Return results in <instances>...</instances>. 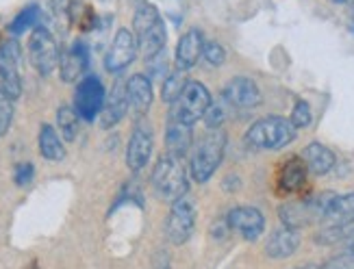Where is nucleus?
Returning a JSON list of instances; mask_svg holds the SVG:
<instances>
[{
  "label": "nucleus",
  "instance_id": "nucleus-6",
  "mask_svg": "<svg viewBox=\"0 0 354 269\" xmlns=\"http://www.w3.org/2000/svg\"><path fill=\"white\" fill-rule=\"evenodd\" d=\"M104 100H106L104 85L100 83L98 76L81 78L79 85H76V93H74V111L79 113L81 120L94 122L96 118H100Z\"/></svg>",
  "mask_w": 354,
  "mask_h": 269
},
{
  "label": "nucleus",
  "instance_id": "nucleus-23",
  "mask_svg": "<svg viewBox=\"0 0 354 269\" xmlns=\"http://www.w3.org/2000/svg\"><path fill=\"white\" fill-rule=\"evenodd\" d=\"M279 215H281V221L285 224V228H294V230L309 226L315 217V213L311 211L309 204H300V202L283 204V207L279 209Z\"/></svg>",
  "mask_w": 354,
  "mask_h": 269
},
{
  "label": "nucleus",
  "instance_id": "nucleus-31",
  "mask_svg": "<svg viewBox=\"0 0 354 269\" xmlns=\"http://www.w3.org/2000/svg\"><path fill=\"white\" fill-rule=\"evenodd\" d=\"M11 120H13V100L0 89V137L7 135Z\"/></svg>",
  "mask_w": 354,
  "mask_h": 269
},
{
  "label": "nucleus",
  "instance_id": "nucleus-14",
  "mask_svg": "<svg viewBox=\"0 0 354 269\" xmlns=\"http://www.w3.org/2000/svg\"><path fill=\"white\" fill-rule=\"evenodd\" d=\"M129 111V96H127V83H115L111 93L106 96L104 106L100 111V126L102 129H113L115 124L124 120Z\"/></svg>",
  "mask_w": 354,
  "mask_h": 269
},
{
  "label": "nucleus",
  "instance_id": "nucleus-15",
  "mask_svg": "<svg viewBox=\"0 0 354 269\" xmlns=\"http://www.w3.org/2000/svg\"><path fill=\"white\" fill-rule=\"evenodd\" d=\"M203 48H205L203 33L198 28L187 30L176 46V66L180 70H192L200 61V57H203Z\"/></svg>",
  "mask_w": 354,
  "mask_h": 269
},
{
  "label": "nucleus",
  "instance_id": "nucleus-2",
  "mask_svg": "<svg viewBox=\"0 0 354 269\" xmlns=\"http://www.w3.org/2000/svg\"><path fill=\"white\" fill-rule=\"evenodd\" d=\"M224 148H226V135L220 129L207 133L198 141V146L194 148L189 159V171L196 183L203 185L213 176L224 159Z\"/></svg>",
  "mask_w": 354,
  "mask_h": 269
},
{
  "label": "nucleus",
  "instance_id": "nucleus-5",
  "mask_svg": "<svg viewBox=\"0 0 354 269\" xmlns=\"http://www.w3.org/2000/svg\"><path fill=\"white\" fill-rule=\"evenodd\" d=\"M28 59L41 76H48L59 68V46L48 28H33V33L28 37Z\"/></svg>",
  "mask_w": 354,
  "mask_h": 269
},
{
  "label": "nucleus",
  "instance_id": "nucleus-26",
  "mask_svg": "<svg viewBox=\"0 0 354 269\" xmlns=\"http://www.w3.org/2000/svg\"><path fill=\"white\" fill-rule=\"evenodd\" d=\"M159 20H161V15H159L157 7L155 5H148V3H142L140 7H137L135 18H133V26H135L133 33L140 35V33H144L146 28H150L152 24H157Z\"/></svg>",
  "mask_w": 354,
  "mask_h": 269
},
{
  "label": "nucleus",
  "instance_id": "nucleus-28",
  "mask_svg": "<svg viewBox=\"0 0 354 269\" xmlns=\"http://www.w3.org/2000/svg\"><path fill=\"white\" fill-rule=\"evenodd\" d=\"M187 85V78H185V70L176 68L170 76L165 78V83H163V100L165 102H174L178 98V93L183 91V87Z\"/></svg>",
  "mask_w": 354,
  "mask_h": 269
},
{
  "label": "nucleus",
  "instance_id": "nucleus-19",
  "mask_svg": "<svg viewBox=\"0 0 354 269\" xmlns=\"http://www.w3.org/2000/svg\"><path fill=\"white\" fill-rule=\"evenodd\" d=\"M192 139H194L192 137V126L170 120V124H167V131H165L167 154L176 156V159H183V156L192 150Z\"/></svg>",
  "mask_w": 354,
  "mask_h": 269
},
{
  "label": "nucleus",
  "instance_id": "nucleus-27",
  "mask_svg": "<svg viewBox=\"0 0 354 269\" xmlns=\"http://www.w3.org/2000/svg\"><path fill=\"white\" fill-rule=\"evenodd\" d=\"M37 20H39V7L30 5L15 15L13 22L9 24V30L13 35H20V33H24V30H28L30 26H37Z\"/></svg>",
  "mask_w": 354,
  "mask_h": 269
},
{
  "label": "nucleus",
  "instance_id": "nucleus-25",
  "mask_svg": "<svg viewBox=\"0 0 354 269\" xmlns=\"http://www.w3.org/2000/svg\"><path fill=\"white\" fill-rule=\"evenodd\" d=\"M57 126L59 133L66 141H74L79 135V113L72 106H59L57 111Z\"/></svg>",
  "mask_w": 354,
  "mask_h": 269
},
{
  "label": "nucleus",
  "instance_id": "nucleus-10",
  "mask_svg": "<svg viewBox=\"0 0 354 269\" xmlns=\"http://www.w3.org/2000/svg\"><path fill=\"white\" fill-rule=\"evenodd\" d=\"M226 224L245 241H257L266 230V217L254 207H235L226 215Z\"/></svg>",
  "mask_w": 354,
  "mask_h": 269
},
{
  "label": "nucleus",
  "instance_id": "nucleus-9",
  "mask_svg": "<svg viewBox=\"0 0 354 269\" xmlns=\"http://www.w3.org/2000/svg\"><path fill=\"white\" fill-rule=\"evenodd\" d=\"M137 50H140V41H137V35L129 28H120L109 50H106V57H104V68L118 74L122 70H127L131 63L135 61L137 57Z\"/></svg>",
  "mask_w": 354,
  "mask_h": 269
},
{
  "label": "nucleus",
  "instance_id": "nucleus-4",
  "mask_svg": "<svg viewBox=\"0 0 354 269\" xmlns=\"http://www.w3.org/2000/svg\"><path fill=\"white\" fill-rule=\"evenodd\" d=\"M211 102V93L203 83L187 81V85L178 93V98L172 102V122L192 126L207 115Z\"/></svg>",
  "mask_w": 354,
  "mask_h": 269
},
{
  "label": "nucleus",
  "instance_id": "nucleus-21",
  "mask_svg": "<svg viewBox=\"0 0 354 269\" xmlns=\"http://www.w3.org/2000/svg\"><path fill=\"white\" fill-rule=\"evenodd\" d=\"M306 165L302 159H289L283 163L281 171H279V187L283 189L285 194H294L300 192V189L306 185Z\"/></svg>",
  "mask_w": 354,
  "mask_h": 269
},
{
  "label": "nucleus",
  "instance_id": "nucleus-32",
  "mask_svg": "<svg viewBox=\"0 0 354 269\" xmlns=\"http://www.w3.org/2000/svg\"><path fill=\"white\" fill-rule=\"evenodd\" d=\"M203 57H205V61L209 63V66L218 68V66H222V63L226 61V50L222 48L218 41H205Z\"/></svg>",
  "mask_w": 354,
  "mask_h": 269
},
{
  "label": "nucleus",
  "instance_id": "nucleus-35",
  "mask_svg": "<svg viewBox=\"0 0 354 269\" xmlns=\"http://www.w3.org/2000/svg\"><path fill=\"white\" fill-rule=\"evenodd\" d=\"M348 254H354V230L350 232V236H348Z\"/></svg>",
  "mask_w": 354,
  "mask_h": 269
},
{
  "label": "nucleus",
  "instance_id": "nucleus-12",
  "mask_svg": "<svg viewBox=\"0 0 354 269\" xmlns=\"http://www.w3.org/2000/svg\"><path fill=\"white\" fill-rule=\"evenodd\" d=\"M87 63H89V53H87V46L76 41L72 44L70 48L61 55L59 59V72H61V81L66 83H74V81H81V76L87 70Z\"/></svg>",
  "mask_w": 354,
  "mask_h": 269
},
{
  "label": "nucleus",
  "instance_id": "nucleus-13",
  "mask_svg": "<svg viewBox=\"0 0 354 269\" xmlns=\"http://www.w3.org/2000/svg\"><path fill=\"white\" fill-rule=\"evenodd\" d=\"M224 100L230 102L233 106H239V109H252L261 102L259 85L252 81V78L237 76L224 87Z\"/></svg>",
  "mask_w": 354,
  "mask_h": 269
},
{
  "label": "nucleus",
  "instance_id": "nucleus-11",
  "mask_svg": "<svg viewBox=\"0 0 354 269\" xmlns=\"http://www.w3.org/2000/svg\"><path fill=\"white\" fill-rule=\"evenodd\" d=\"M152 154V129L148 124L140 122L135 126V131L129 139L127 148V165L131 171H140L148 165Z\"/></svg>",
  "mask_w": 354,
  "mask_h": 269
},
{
  "label": "nucleus",
  "instance_id": "nucleus-37",
  "mask_svg": "<svg viewBox=\"0 0 354 269\" xmlns=\"http://www.w3.org/2000/svg\"><path fill=\"white\" fill-rule=\"evenodd\" d=\"M296 269H326V267H319V265H304V267H296Z\"/></svg>",
  "mask_w": 354,
  "mask_h": 269
},
{
  "label": "nucleus",
  "instance_id": "nucleus-16",
  "mask_svg": "<svg viewBox=\"0 0 354 269\" xmlns=\"http://www.w3.org/2000/svg\"><path fill=\"white\" fill-rule=\"evenodd\" d=\"M127 96H129V106L135 111L137 115H144L152 104L150 78L144 74H133L127 81Z\"/></svg>",
  "mask_w": 354,
  "mask_h": 269
},
{
  "label": "nucleus",
  "instance_id": "nucleus-3",
  "mask_svg": "<svg viewBox=\"0 0 354 269\" xmlns=\"http://www.w3.org/2000/svg\"><path fill=\"white\" fill-rule=\"evenodd\" d=\"M152 187L163 200L170 202L187 196V174H185L180 159L172 154H163L152 169Z\"/></svg>",
  "mask_w": 354,
  "mask_h": 269
},
{
  "label": "nucleus",
  "instance_id": "nucleus-22",
  "mask_svg": "<svg viewBox=\"0 0 354 269\" xmlns=\"http://www.w3.org/2000/svg\"><path fill=\"white\" fill-rule=\"evenodd\" d=\"M326 226H352L354 224V192L337 196L324 215Z\"/></svg>",
  "mask_w": 354,
  "mask_h": 269
},
{
  "label": "nucleus",
  "instance_id": "nucleus-33",
  "mask_svg": "<svg viewBox=\"0 0 354 269\" xmlns=\"http://www.w3.org/2000/svg\"><path fill=\"white\" fill-rule=\"evenodd\" d=\"M205 120H207V126L209 129H213V131H218L220 126L224 124V120H226V109H224V104H220V102H211V106H209V111H207V115H205Z\"/></svg>",
  "mask_w": 354,
  "mask_h": 269
},
{
  "label": "nucleus",
  "instance_id": "nucleus-18",
  "mask_svg": "<svg viewBox=\"0 0 354 269\" xmlns=\"http://www.w3.org/2000/svg\"><path fill=\"white\" fill-rule=\"evenodd\" d=\"M302 161H304L306 169H309L311 174H315V176H324V174H328L335 167L337 159H335V152L330 148L313 141V144H309L304 148Z\"/></svg>",
  "mask_w": 354,
  "mask_h": 269
},
{
  "label": "nucleus",
  "instance_id": "nucleus-36",
  "mask_svg": "<svg viewBox=\"0 0 354 269\" xmlns=\"http://www.w3.org/2000/svg\"><path fill=\"white\" fill-rule=\"evenodd\" d=\"M335 5H354V0H330Z\"/></svg>",
  "mask_w": 354,
  "mask_h": 269
},
{
  "label": "nucleus",
  "instance_id": "nucleus-17",
  "mask_svg": "<svg viewBox=\"0 0 354 269\" xmlns=\"http://www.w3.org/2000/svg\"><path fill=\"white\" fill-rule=\"evenodd\" d=\"M300 245V232L294 228H281L270 234L266 243V252L270 259H289Z\"/></svg>",
  "mask_w": 354,
  "mask_h": 269
},
{
  "label": "nucleus",
  "instance_id": "nucleus-8",
  "mask_svg": "<svg viewBox=\"0 0 354 269\" xmlns=\"http://www.w3.org/2000/svg\"><path fill=\"white\" fill-rule=\"evenodd\" d=\"M0 89H3L11 100H18L22 93L20 46L15 41H7L0 46Z\"/></svg>",
  "mask_w": 354,
  "mask_h": 269
},
{
  "label": "nucleus",
  "instance_id": "nucleus-24",
  "mask_svg": "<svg viewBox=\"0 0 354 269\" xmlns=\"http://www.w3.org/2000/svg\"><path fill=\"white\" fill-rule=\"evenodd\" d=\"M39 154L46 161H61L66 156L64 141L50 124H44L39 131Z\"/></svg>",
  "mask_w": 354,
  "mask_h": 269
},
{
  "label": "nucleus",
  "instance_id": "nucleus-1",
  "mask_svg": "<svg viewBox=\"0 0 354 269\" xmlns=\"http://www.w3.org/2000/svg\"><path fill=\"white\" fill-rule=\"evenodd\" d=\"M296 139V126L291 120L272 115L254 122L245 133V144L254 150H281Z\"/></svg>",
  "mask_w": 354,
  "mask_h": 269
},
{
  "label": "nucleus",
  "instance_id": "nucleus-29",
  "mask_svg": "<svg viewBox=\"0 0 354 269\" xmlns=\"http://www.w3.org/2000/svg\"><path fill=\"white\" fill-rule=\"evenodd\" d=\"M352 230H354L352 226H326L324 230H322L315 236V241L319 245H335V243H339V241H346Z\"/></svg>",
  "mask_w": 354,
  "mask_h": 269
},
{
  "label": "nucleus",
  "instance_id": "nucleus-30",
  "mask_svg": "<svg viewBox=\"0 0 354 269\" xmlns=\"http://www.w3.org/2000/svg\"><path fill=\"white\" fill-rule=\"evenodd\" d=\"M313 120V113H311V106L306 100H298L294 104V111H291V124L296 126V129H306V126L311 124Z\"/></svg>",
  "mask_w": 354,
  "mask_h": 269
},
{
  "label": "nucleus",
  "instance_id": "nucleus-7",
  "mask_svg": "<svg viewBox=\"0 0 354 269\" xmlns=\"http://www.w3.org/2000/svg\"><path fill=\"white\" fill-rule=\"evenodd\" d=\"M194 228H196V204L189 196H183L176 202H172V211L165 224L167 239L174 245H183L185 241H189Z\"/></svg>",
  "mask_w": 354,
  "mask_h": 269
},
{
  "label": "nucleus",
  "instance_id": "nucleus-20",
  "mask_svg": "<svg viewBox=\"0 0 354 269\" xmlns=\"http://www.w3.org/2000/svg\"><path fill=\"white\" fill-rule=\"evenodd\" d=\"M137 41H140V50H142L146 61L157 59L165 50V44H167V33H165L163 20H159L157 24H152L150 28L144 30V33L137 35Z\"/></svg>",
  "mask_w": 354,
  "mask_h": 269
},
{
  "label": "nucleus",
  "instance_id": "nucleus-34",
  "mask_svg": "<svg viewBox=\"0 0 354 269\" xmlns=\"http://www.w3.org/2000/svg\"><path fill=\"white\" fill-rule=\"evenodd\" d=\"M33 176H35V167L33 163H18L13 169V180L18 187H26L33 183Z\"/></svg>",
  "mask_w": 354,
  "mask_h": 269
}]
</instances>
